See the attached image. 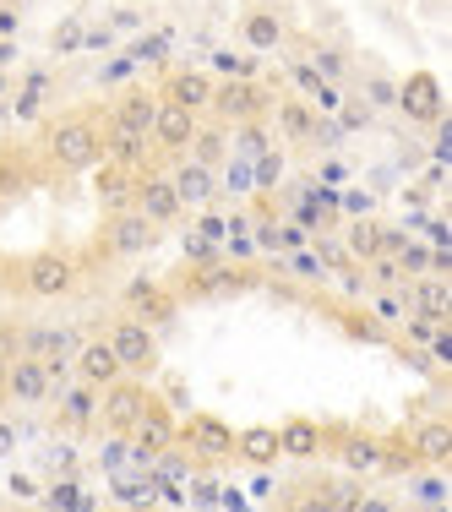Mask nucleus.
<instances>
[{"instance_id": "1", "label": "nucleus", "mask_w": 452, "mask_h": 512, "mask_svg": "<svg viewBox=\"0 0 452 512\" xmlns=\"http://www.w3.org/2000/svg\"><path fill=\"white\" fill-rule=\"evenodd\" d=\"M44 164L60 169V175H82V169H93L104 158V126L99 115H88V109H71V115H55L50 126H44Z\"/></svg>"}, {"instance_id": "2", "label": "nucleus", "mask_w": 452, "mask_h": 512, "mask_svg": "<svg viewBox=\"0 0 452 512\" xmlns=\"http://www.w3.org/2000/svg\"><path fill=\"white\" fill-rule=\"evenodd\" d=\"M104 338H109V349H115V360H120V371H126V376H153L158 365H164L158 333L148 322H137V316H115Z\"/></svg>"}, {"instance_id": "3", "label": "nucleus", "mask_w": 452, "mask_h": 512, "mask_svg": "<svg viewBox=\"0 0 452 512\" xmlns=\"http://www.w3.org/2000/svg\"><path fill=\"white\" fill-rule=\"evenodd\" d=\"M77 278H82V262L71 251H39L28 267H17L22 295H33V300H66L77 289Z\"/></svg>"}, {"instance_id": "4", "label": "nucleus", "mask_w": 452, "mask_h": 512, "mask_svg": "<svg viewBox=\"0 0 452 512\" xmlns=\"http://www.w3.org/2000/svg\"><path fill=\"white\" fill-rule=\"evenodd\" d=\"M267 88L256 77H224L213 82V99H207V109H213L224 126H246V120H262L267 115Z\"/></svg>"}, {"instance_id": "5", "label": "nucleus", "mask_w": 452, "mask_h": 512, "mask_svg": "<svg viewBox=\"0 0 452 512\" xmlns=\"http://www.w3.org/2000/svg\"><path fill=\"white\" fill-rule=\"evenodd\" d=\"M148 387H142V376H115L109 387H99V414L93 420L104 425L109 436H126L131 425H137V414L148 409Z\"/></svg>"}, {"instance_id": "6", "label": "nucleus", "mask_w": 452, "mask_h": 512, "mask_svg": "<svg viewBox=\"0 0 452 512\" xmlns=\"http://www.w3.org/2000/svg\"><path fill=\"white\" fill-rule=\"evenodd\" d=\"M175 442L202 463H229L235 458V425H224L218 414H186V425H175Z\"/></svg>"}, {"instance_id": "7", "label": "nucleus", "mask_w": 452, "mask_h": 512, "mask_svg": "<svg viewBox=\"0 0 452 512\" xmlns=\"http://www.w3.org/2000/svg\"><path fill=\"white\" fill-rule=\"evenodd\" d=\"M126 453L137 463H153L158 453H175V414L158 398H148V409L137 414V425L126 431Z\"/></svg>"}, {"instance_id": "8", "label": "nucleus", "mask_w": 452, "mask_h": 512, "mask_svg": "<svg viewBox=\"0 0 452 512\" xmlns=\"http://www.w3.org/2000/svg\"><path fill=\"white\" fill-rule=\"evenodd\" d=\"M393 109L409 115L414 126H436V120L447 115V93H442V82H436V71H409V77L398 82Z\"/></svg>"}, {"instance_id": "9", "label": "nucleus", "mask_w": 452, "mask_h": 512, "mask_svg": "<svg viewBox=\"0 0 452 512\" xmlns=\"http://www.w3.org/2000/svg\"><path fill=\"white\" fill-rule=\"evenodd\" d=\"M191 131H197V109L175 104L158 93V109H153V126H148V148H158L164 158H180L191 142Z\"/></svg>"}, {"instance_id": "10", "label": "nucleus", "mask_w": 452, "mask_h": 512, "mask_svg": "<svg viewBox=\"0 0 452 512\" xmlns=\"http://www.w3.org/2000/svg\"><path fill=\"white\" fill-rule=\"evenodd\" d=\"M50 393H55V382H50V371H44L39 355H11V365H6V404L39 409V404H50Z\"/></svg>"}, {"instance_id": "11", "label": "nucleus", "mask_w": 452, "mask_h": 512, "mask_svg": "<svg viewBox=\"0 0 452 512\" xmlns=\"http://www.w3.org/2000/svg\"><path fill=\"white\" fill-rule=\"evenodd\" d=\"M120 300H126V311L148 327H164L169 316L180 311V295L169 284H158V278H131V284L120 289Z\"/></svg>"}, {"instance_id": "12", "label": "nucleus", "mask_w": 452, "mask_h": 512, "mask_svg": "<svg viewBox=\"0 0 452 512\" xmlns=\"http://www.w3.org/2000/svg\"><path fill=\"white\" fill-rule=\"evenodd\" d=\"M240 44H246L251 55H278L289 44V22L278 6H251L246 17H240Z\"/></svg>"}, {"instance_id": "13", "label": "nucleus", "mask_w": 452, "mask_h": 512, "mask_svg": "<svg viewBox=\"0 0 452 512\" xmlns=\"http://www.w3.org/2000/svg\"><path fill=\"white\" fill-rule=\"evenodd\" d=\"M169 186H175V197H180V207H213L218 202V169H207V164H197V158H169Z\"/></svg>"}, {"instance_id": "14", "label": "nucleus", "mask_w": 452, "mask_h": 512, "mask_svg": "<svg viewBox=\"0 0 452 512\" xmlns=\"http://www.w3.org/2000/svg\"><path fill=\"white\" fill-rule=\"evenodd\" d=\"M153 240H158V224H148L137 207H126V213H109V224H104V251H109V256H142Z\"/></svg>"}, {"instance_id": "15", "label": "nucleus", "mask_w": 452, "mask_h": 512, "mask_svg": "<svg viewBox=\"0 0 452 512\" xmlns=\"http://www.w3.org/2000/svg\"><path fill=\"white\" fill-rule=\"evenodd\" d=\"M278 453H284V458H300V463L322 458V453H327V425L311 420V414H289V420L278 425Z\"/></svg>"}, {"instance_id": "16", "label": "nucleus", "mask_w": 452, "mask_h": 512, "mask_svg": "<svg viewBox=\"0 0 452 512\" xmlns=\"http://www.w3.org/2000/svg\"><path fill=\"white\" fill-rule=\"evenodd\" d=\"M131 207H137L148 224H175L186 207H180V197H175V186H169V175H137V197H131Z\"/></svg>"}, {"instance_id": "17", "label": "nucleus", "mask_w": 452, "mask_h": 512, "mask_svg": "<svg viewBox=\"0 0 452 512\" xmlns=\"http://www.w3.org/2000/svg\"><path fill=\"white\" fill-rule=\"evenodd\" d=\"M71 376H77V382H88V387H109L115 376H126V371H120L109 338H88V344L71 355Z\"/></svg>"}, {"instance_id": "18", "label": "nucleus", "mask_w": 452, "mask_h": 512, "mask_svg": "<svg viewBox=\"0 0 452 512\" xmlns=\"http://www.w3.org/2000/svg\"><path fill=\"white\" fill-rule=\"evenodd\" d=\"M153 109H158V93L153 88H126L109 109V131H131V137H148L153 126Z\"/></svg>"}, {"instance_id": "19", "label": "nucleus", "mask_w": 452, "mask_h": 512, "mask_svg": "<svg viewBox=\"0 0 452 512\" xmlns=\"http://www.w3.org/2000/svg\"><path fill=\"white\" fill-rule=\"evenodd\" d=\"M273 126H278V142H311L322 131V115H316L305 99H273Z\"/></svg>"}, {"instance_id": "20", "label": "nucleus", "mask_w": 452, "mask_h": 512, "mask_svg": "<svg viewBox=\"0 0 452 512\" xmlns=\"http://www.w3.org/2000/svg\"><path fill=\"white\" fill-rule=\"evenodd\" d=\"M99 202H104V213H126L131 197H137V169H126V164H115V158H99Z\"/></svg>"}, {"instance_id": "21", "label": "nucleus", "mask_w": 452, "mask_h": 512, "mask_svg": "<svg viewBox=\"0 0 452 512\" xmlns=\"http://www.w3.org/2000/svg\"><path fill=\"white\" fill-rule=\"evenodd\" d=\"M213 71L207 66H180V71H169V88H164V99H175V104H186V109H207V99H213Z\"/></svg>"}, {"instance_id": "22", "label": "nucleus", "mask_w": 452, "mask_h": 512, "mask_svg": "<svg viewBox=\"0 0 452 512\" xmlns=\"http://www.w3.org/2000/svg\"><path fill=\"white\" fill-rule=\"evenodd\" d=\"M93 414H99V387L77 382V387H66V393H60L55 425H60V431H88V425H93Z\"/></svg>"}, {"instance_id": "23", "label": "nucleus", "mask_w": 452, "mask_h": 512, "mask_svg": "<svg viewBox=\"0 0 452 512\" xmlns=\"http://www.w3.org/2000/svg\"><path fill=\"white\" fill-rule=\"evenodd\" d=\"M409 311L447 322V311H452V284H447L442 273H420V278H414V289H409Z\"/></svg>"}, {"instance_id": "24", "label": "nucleus", "mask_w": 452, "mask_h": 512, "mask_svg": "<svg viewBox=\"0 0 452 512\" xmlns=\"http://www.w3.org/2000/svg\"><path fill=\"white\" fill-rule=\"evenodd\" d=\"M235 458L251 463V469H267V463H278V425H246V431H235Z\"/></svg>"}, {"instance_id": "25", "label": "nucleus", "mask_w": 452, "mask_h": 512, "mask_svg": "<svg viewBox=\"0 0 452 512\" xmlns=\"http://www.w3.org/2000/svg\"><path fill=\"white\" fill-rule=\"evenodd\" d=\"M186 158H197L207 169H224V158H229V126L224 120H218V126H202L197 120V131H191V142H186Z\"/></svg>"}, {"instance_id": "26", "label": "nucleus", "mask_w": 452, "mask_h": 512, "mask_svg": "<svg viewBox=\"0 0 452 512\" xmlns=\"http://www.w3.org/2000/svg\"><path fill=\"white\" fill-rule=\"evenodd\" d=\"M338 463H344L349 474H382V442H376V436H344Z\"/></svg>"}, {"instance_id": "27", "label": "nucleus", "mask_w": 452, "mask_h": 512, "mask_svg": "<svg viewBox=\"0 0 452 512\" xmlns=\"http://www.w3.org/2000/svg\"><path fill=\"white\" fill-rule=\"evenodd\" d=\"M376 251H382V224L376 218H354L349 235H344V256L349 262H371Z\"/></svg>"}, {"instance_id": "28", "label": "nucleus", "mask_w": 452, "mask_h": 512, "mask_svg": "<svg viewBox=\"0 0 452 512\" xmlns=\"http://www.w3.org/2000/svg\"><path fill=\"white\" fill-rule=\"evenodd\" d=\"M409 442H414V453H420V463H442V469H447V447H452V431H447V420H431V425H420V431H414Z\"/></svg>"}, {"instance_id": "29", "label": "nucleus", "mask_w": 452, "mask_h": 512, "mask_svg": "<svg viewBox=\"0 0 452 512\" xmlns=\"http://www.w3.org/2000/svg\"><path fill=\"white\" fill-rule=\"evenodd\" d=\"M398 262V278H420V273H431V262H436V251H431V240H403L398 251H387Z\"/></svg>"}, {"instance_id": "30", "label": "nucleus", "mask_w": 452, "mask_h": 512, "mask_svg": "<svg viewBox=\"0 0 452 512\" xmlns=\"http://www.w3.org/2000/svg\"><path fill=\"white\" fill-rule=\"evenodd\" d=\"M44 93H50V77H44V71H33V77L22 82V93H17V104H11V115H17V120H39V115H44Z\"/></svg>"}, {"instance_id": "31", "label": "nucleus", "mask_w": 452, "mask_h": 512, "mask_svg": "<svg viewBox=\"0 0 452 512\" xmlns=\"http://www.w3.org/2000/svg\"><path fill=\"white\" fill-rule=\"evenodd\" d=\"M278 180H284V148H267L251 158V186L256 191H273Z\"/></svg>"}, {"instance_id": "32", "label": "nucleus", "mask_w": 452, "mask_h": 512, "mask_svg": "<svg viewBox=\"0 0 452 512\" xmlns=\"http://www.w3.org/2000/svg\"><path fill=\"white\" fill-rule=\"evenodd\" d=\"M414 469H420V453H414V442H382V474H398V480H409Z\"/></svg>"}, {"instance_id": "33", "label": "nucleus", "mask_w": 452, "mask_h": 512, "mask_svg": "<svg viewBox=\"0 0 452 512\" xmlns=\"http://www.w3.org/2000/svg\"><path fill=\"white\" fill-rule=\"evenodd\" d=\"M371 316L382 327H398L403 316H409V295H398V289H376V295H371Z\"/></svg>"}, {"instance_id": "34", "label": "nucleus", "mask_w": 452, "mask_h": 512, "mask_svg": "<svg viewBox=\"0 0 452 512\" xmlns=\"http://www.w3.org/2000/svg\"><path fill=\"white\" fill-rule=\"evenodd\" d=\"M344 333L360 338V344H387V327L371 311H344Z\"/></svg>"}, {"instance_id": "35", "label": "nucleus", "mask_w": 452, "mask_h": 512, "mask_svg": "<svg viewBox=\"0 0 452 512\" xmlns=\"http://www.w3.org/2000/svg\"><path fill=\"white\" fill-rule=\"evenodd\" d=\"M82 33H88V22H82V17H66V22L50 33V55H77V50H82Z\"/></svg>"}, {"instance_id": "36", "label": "nucleus", "mask_w": 452, "mask_h": 512, "mask_svg": "<svg viewBox=\"0 0 452 512\" xmlns=\"http://www.w3.org/2000/svg\"><path fill=\"white\" fill-rule=\"evenodd\" d=\"M414 502L420 507H447V469L442 474H420V480H414Z\"/></svg>"}, {"instance_id": "37", "label": "nucleus", "mask_w": 452, "mask_h": 512, "mask_svg": "<svg viewBox=\"0 0 452 512\" xmlns=\"http://www.w3.org/2000/svg\"><path fill=\"white\" fill-rule=\"evenodd\" d=\"M207 71H213V77H256V60L235 55V50H218L213 60H207Z\"/></svg>"}, {"instance_id": "38", "label": "nucleus", "mask_w": 452, "mask_h": 512, "mask_svg": "<svg viewBox=\"0 0 452 512\" xmlns=\"http://www.w3.org/2000/svg\"><path fill=\"white\" fill-rule=\"evenodd\" d=\"M289 256V267H295V278H311V284H322V278H327V262H322V256H316V251H284Z\"/></svg>"}, {"instance_id": "39", "label": "nucleus", "mask_w": 452, "mask_h": 512, "mask_svg": "<svg viewBox=\"0 0 452 512\" xmlns=\"http://www.w3.org/2000/svg\"><path fill=\"white\" fill-rule=\"evenodd\" d=\"M393 99H398V82L365 77V104H371V109H393Z\"/></svg>"}, {"instance_id": "40", "label": "nucleus", "mask_w": 452, "mask_h": 512, "mask_svg": "<svg viewBox=\"0 0 452 512\" xmlns=\"http://www.w3.org/2000/svg\"><path fill=\"white\" fill-rule=\"evenodd\" d=\"M28 0H0V39H17V28H22V17H28Z\"/></svg>"}, {"instance_id": "41", "label": "nucleus", "mask_w": 452, "mask_h": 512, "mask_svg": "<svg viewBox=\"0 0 452 512\" xmlns=\"http://www.w3.org/2000/svg\"><path fill=\"white\" fill-rule=\"evenodd\" d=\"M333 115H344V126H371V104H365V99H344Z\"/></svg>"}, {"instance_id": "42", "label": "nucleus", "mask_w": 452, "mask_h": 512, "mask_svg": "<svg viewBox=\"0 0 452 512\" xmlns=\"http://www.w3.org/2000/svg\"><path fill=\"white\" fill-rule=\"evenodd\" d=\"M197 235L207 240V246H224V235H229V224L218 213H202V224H197Z\"/></svg>"}, {"instance_id": "43", "label": "nucleus", "mask_w": 452, "mask_h": 512, "mask_svg": "<svg viewBox=\"0 0 452 512\" xmlns=\"http://www.w3.org/2000/svg\"><path fill=\"white\" fill-rule=\"evenodd\" d=\"M311 66L322 71L327 82H338V77H344V55H338V50H316V60H311Z\"/></svg>"}, {"instance_id": "44", "label": "nucleus", "mask_w": 452, "mask_h": 512, "mask_svg": "<svg viewBox=\"0 0 452 512\" xmlns=\"http://www.w3.org/2000/svg\"><path fill=\"white\" fill-rule=\"evenodd\" d=\"M256 251H267V256L284 251V240H278V224H256Z\"/></svg>"}, {"instance_id": "45", "label": "nucleus", "mask_w": 452, "mask_h": 512, "mask_svg": "<svg viewBox=\"0 0 452 512\" xmlns=\"http://www.w3.org/2000/svg\"><path fill=\"white\" fill-rule=\"evenodd\" d=\"M50 502L55 507H82V496H77V485H71V480H55L50 485Z\"/></svg>"}, {"instance_id": "46", "label": "nucleus", "mask_w": 452, "mask_h": 512, "mask_svg": "<svg viewBox=\"0 0 452 512\" xmlns=\"http://www.w3.org/2000/svg\"><path fill=\"white\" fill-rule=\"evenodd\" d=\"M278 240H284V251H300L311 235H305V224H278Z\"/></svg>"}, {"instance_id": "47", "label": "nucleus", "mask_w": 452, "mask_h": 512, "mask_svg": "<svg viewBox=\"0 0 452 512\" xmlns=\"http://www.w3.org/2000/svg\"><path fill=\"white\" fill-rule=\"evenodd\" d=\"M425 349H431V360H452V333H447V327H436V338H431V344H425Z\"/></svg>"}, {"instance_id": "48", "label": "nucleus", "mask_w": 452, "mask_h": 512, "mask_svg": "<svg viewBox=\"0 0 452 512\" xmlns=\"http://www.w3.org/2000/svg\"><path fill=\"white\" fill-rule=\"evenodd\" d=\"M11 284H17V267H11V262H6V256H0V295H6V289H11Z\"/></svg>"}, {"instance_id": "49", "label": "nucleus", "mask_w": 452, "mask_h": 512, "mask_svg": "<svg viewBox=\"0 0 452 512\" xmlns=\"http://www.w3.org/2000/svg\"><path fill=\"white\" fill-rule=\"evenodd\" d=\"M0 453H17V431L11 425H0Z\"/></svg>"}, {"instance_id": "50", "label": "nucleus", "mask_w": 452, "mask_h": 512, "mask_svg": "<svg viewBox=\"0 0 452 512\" xmlns=\"http://www.w3.org/2000/svg\"><path fill=\"white\" fill-rule=\"evenodd\" d=\"M197 502H218V485L213 480H197Z\"/></svg>"}, {"instance_id": "51", "label": "nucleus", "mask_w": 452, "mask_h": 512, "mask_svg": "<svg viewBox=\"0 0 452 512\" xmlns=\"http://www.w3.org/2000/svg\"><path fill=\"white\" fill-rule=\"evenodd\" d=\"M17 60V39H0V66H11Z\"/></svg>"}, {"instance_id": "52", "label": "nucleus", "mask_w": 452, "mask_h": 512, "mask_svg": "<svg viewBox=\"0 0 452 512\" xmlns=\"http://www.w3.org/2000/svg\"><path fill=\"white\" fill-rule=\"evenodd\" d=\"M0 88H6V82H0Z\"/></svg>"}]
</instances>
